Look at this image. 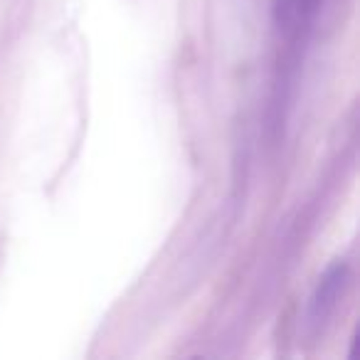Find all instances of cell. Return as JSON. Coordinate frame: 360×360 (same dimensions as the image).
<instances>
[{"label":"cell","instance_id":"cell-1","mask_svg":"<svg viewBox=\"0 0 360 360\" xmlns=\"http://www.w3.org/2000/svg\"><path fill=\"white\" fill-rule=\"evenodd\" d=\"M345 284H348V264L345 262H335L326 269V274L319 279L311 296V306H309V319L311 323H323L326 316L333 311V306L338 304L340 294H343Z\"/></svg>","mask_w":360,"mask_h":360},{"label":"cell","instance_id":"cell-2","mask_svg":"<svg viewBox=\"0 0 360 360\" xmlns=\"http://www.w3.org/2000/svg\"><path fill=\"white\" fill-rule=\"evenodd\" d=\"M321 0H276L274 20L286 37H299L314 22Z\"/></svg>","mask_w":360,"mask_h":360}]
</instances>
